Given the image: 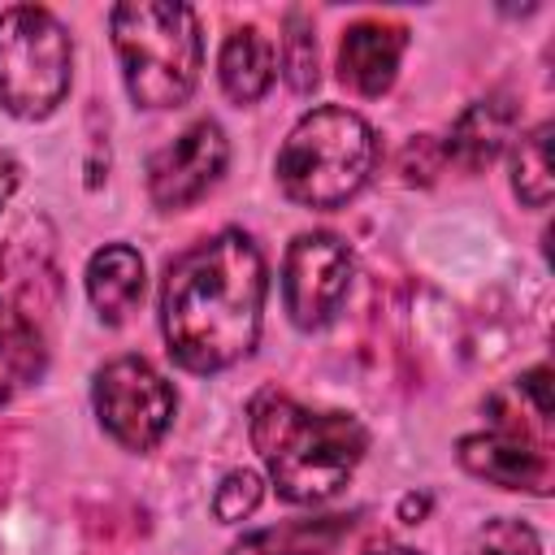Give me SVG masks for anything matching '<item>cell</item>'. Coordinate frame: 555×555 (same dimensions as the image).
Segmentation results:
<instances>
[{
	"label": "cell",
	"instance_id": "obj_1",
	"mask_svg": "<svg viewBox=\"0 0 555 555\" xmlns=\"http://www.w3.org/2000/svg\"><path fill=\"white\" fill-rule=\"evenodd\" d=\"M264 256L243 230H221L182 251L160 282V334L191 373H217L256 347L264 312Z\"/></svg>",
	"mask_w": 555,
	"mask_h": 555
},
{
	"label": "cell",
	"instance_id": "obj_2",
	"mask_svg": "<svg viewBox=\"0 0 555 555\" xmlns=\"http://www.w3.org/2000/svg\"><path fill=\"white\" fill-rule=\"evenodd\" d=\"M247 434L286 503L334 499L369 447V434L351 412H312L282 390H260L251 399Z\"/></svg>",
	"mask_w": 555,
	"mask_h": 555
},
{
	"label": "cell",
	"instance_id": "obj_3",
	"mask_svg": "<svg viewBox=\"0 0 555 555\" xmlns=\"http://www.w3.org/2000/svg\"><path fill=\"white\" fill-rule=\"evenodd\" d=\"M126 91L139 108H178L204 69L199 17L173 0H126L108 13Z\"/></svg>",
	"mask_w": 555,
	"mask_h": 555
},
{
	"label": "cell",
	"instance_id": "obj_4",
	"mask_svg": "<svg viewBox=\"0 0 555 555\" xmlns=\"http://www.w3.org/2000/svg\"><path fill=\"white\" fill-rule=\"evenodd\" d=\"M377 169L373 126L338 104L304 113L278 152V182L304 208H338L364 191Z\"/></svg>",
	"mask_w": 555,
	"mask_h": 555
},
{
	"label": "cell",
	"instance_id": "obj_5",
	"mask_svg": "<svg viewBox=\"0 0 555 555\" xmlns=\"http://www.w3.org/2000/svg\"><path fill=\"white\" fill-rule=\"evenodd\" d=\"M74 48L65 26L35 4H13L0 13V104L22 121L56 113L69 91Z\"/></svg>",
	"mask_w": 555,
	"mask_h": 555
},
{
	"label": "cell",
	"instance_id": "obj_6",
	"mask_svg": "<svg viewBox=\"0 0 555 555\" xmlns=\"http://www.w3.org/2000/svg\"><path fill=\"white\" fill-rule=\"evenodd\" d=\"M91 403H95L100 425H104L126 451H152V447L169 434L173 412H178L173 386H169L143 356L108 360V364L95 373Z\"/></svg>",
	"mask_w": 555,
	"mask_h": 555
},
{
	"label": "cell",
	"instance_id": "obj_7",
	"mask_svg": "<svg viewBox=\"0 0 555 555\" xmlns=\"http://www.w3.org/2000/svg\"><path fill=\"white\" fill-rule=\"evenodd\" d=\"M351 269H356L351 251L338 234H325V230L299 234L286 247V260H282L286 317L299 330H321L343 308V299L351 291Z\"/></svg>",
	"mask_w": 555,
	"mask_h": 555
},
{
	"label": "cell",
	"instance_id": "obj_8",
	"mask_svg": "<svg viewBox=\"0 0 555 555\" xmlns=\"http://www.w3.org/2000/svg\"><path fill=\"white\" fill-rule=\"evenodd\" d=\"M230 165V143L225 130L217 121H191L173 143H165L152 160H147V195L156 208L178 212L195 199H204L217 178Z\"/></svg>",
	"mask_w": 555,
	"mask_h": 555
},
{
	"label": "cell",
	"instance_id": "obj_9",
	"mask_svg": "<svg viewBox=\"0 0 555 555\" xmlns=\"http://www.w3.org/2000/svg\"><path fill=\"white\" fill-rule=\"evenodd\" d=\"M460 464L503 490H551V460L525 429H490V434H464L460 438Z\"/></svg>",
	"mask_w": 555,
	"mask_h": 555
},
{
	"label": "cell",
	"instance_id": "obj_10",
	"mask_svg": "<svg viewBox=\"0 0 555 555\" xmlns=\"http://www.w3.org/2000/svg\"><path fill=\"white\" fill-rule=\"evenodd\" d=\"M403 48H408L403 26L364 17V22L347 26V35L338 43V78L356 95H382V91H390V82L399 74Z\"/></svg>",
	"mask_w": 555,
	"mask_h": 555
},
{
	"label": "cell",
	"instance_id": "obj_11",
	"mask_svg": "<svg viewBox=\"0 0 555 555\" xmlns=\"http://www.w3.org/2000/svg\"><path fill=\"white\" fill-rule=\"evenodd\" d=\"M512 130H516V104L507 95L473 100L455 117V126L442 143V156L451 165H460L464 173H477V169H486L503 156V147L512 143Z\"/></svg>",
	"mask_w": 555,
	"mask_h": 555
},
{
	"label": "cell",
	"instance_id": "obj_12",
	"mask_svg": "<svg viewBox=\"0 0 555 555\" xmlns=\"http://www.w3.org/2000/svg\"><path fill=\"white\" fill-rule=\"evenodd\" d=\"M217 78L230 100L256 104L278 78V52L260 26H234L217 56Z\"/></svg>",
	"mask_w": 555,
	"mask_h": 555
},
{
	"label": "cell",
	"instance_id": "obj_13",
	"mask_svg": "<svg viewBox=\"0 0 555 555\" xmlns=\"http://www.w3.org/2000/svg\"><path fill=\"white\" fill-rule=\"evenodd\" d=\"M139 295H143V256L134 247L108 243L87 260V299L108 325L126 321Z\"/></svg>",
	"mask_w": 555,
	"mask_h": 555
},
{
	"label": "cell",
	"instance_id": "obj_14",
	"mask_svg": "<svg viewBox=\"0 0 555 555\" xmlns=\"http://www.w3.org/2000/svg\"><path fill=\"white\" fill-rule=\"evenodd\" d=\"M351 533V516H317V520H282L256 529L230 546V555H330Z\"/></svg>",
	"mask_w": 555,
	"mask_h": 555
},
{
	"label": "cell",
	"instance_id": "obj_15",
	"mask_svg": "<svg viewBox=\"0 0 555 555\" xmlns=\"http://www.w3.org/2000/svg\"><path fill=\"white\" fill-rule=\"evenodd\" d=\"M39 369H43V347L35 325L0 299V403L22 395L39 377Z\"/></svg>",
	"mask_w": 555,
	"mask_h": 555
},
{
	"label": "cell",
	"instance_id": "obj_16",
	"mask_svg": "<svg viewBox=\"0 0 555 555\" xmlns=\"http://www.w3.org/2000/svg\"><path fill=\"white\" fill-rule=\"evenodd\" d=\"M551 186H555V169H551V121H542V126H533L529 134L516 139V152H512V191L520 195V204L546 208L551 204Z\"/></svg>",
	"mask_w": 555,
	"mask_h": 555
},
{
	"label": "cell",
	"instance_id": "obj_17",
	"mask_svg": "<svg viewBox=\"0 0 555 555\" xmlns=\"http://www.w3.org/2000/svg\"><path fill=\"white\" fill-rule=\"evenodd\" d=\"M278 65H282V78L291 82V91H312L317 87V35H312V22L308 13L291 9L286 22H282V48H278Z\"/></svg>",
	"mask_w": 555,
	"mask_h": 555
},
{
	"label": "cell",
	"instance_id": "obj_18",
	"mask_svg": "<svg viewBox=\"0 0 555 555\" xmlns=\"http://www.w3.org/2000/svg\"><path fill=\"white\" fill-rule=\"evenodd\" d=\"M468 555H542V538L516 520V516H499V520H486L473 542H468Z\"/></svg>",
	"mask_w": 555,
	"mask_h": 555
},
{
	"label": "cell",
	"instance_id": "obj_19",
	"mask_svg": "<svg viewBox=\"0 0 555 555\" xmlns=\"http://www.w3.org/2000/svg\"><path fill=\"white\" fill-rule=\"evenodd\" d=\"M260 499H264L260 477H256L251 468H234V473L221 477V486H217V494H212V516H217L221 525H238V520H247V516L260 507Z\"/></svg>",
	"mask_w": 555,
	"mask_h": 555
},
{
	"label": "cell",
	"instance_id": "obj_20",
	"mask_svg": "<svg viewBox=\"0 0 555 555\" xmlns=\"http://www.w3.org/2000/svg\"><path fill=\"white\" fill-rule=\"evenodd\" d=\"M520 390L529 395V403H533V412L542 416V421H551V369L546 364H538V369H529L525 377H520Z\"/></svg>",
	"mask_w": 555,
	"mask_h": 555
},
{
	"label": "cell",
	"instance_id": "obj_21",
	"mask_svg": "<svg viewBox=\"0 0 555 555\" xmlns=\"http://www.w3.org/2000/svg\"><path fill=\"white\" fill-rule=\"evenodd\" d=\"M17 182H22V165H17V156H13V152H4V147H0V208L13 199Z\"/></svg>",
	"mask_w": 555,
	"mask_h": 555
},
{
	"label": "cell",
	"instance_id": "obj_22",
	"mask_svg": "<svg viewBox=\"0 0 555 555\" xmlns=\"http://www.w3.org/2000/svg\"><path fill=\"white\" fill-rule=\"evenodd\" d=\"M425 512H429V499H425V494H408V499L399 503V516H403L408 525H416Z\"/></svg>",
	"mask_w": 555,
	"mask_h": 555
},
{
	"label": "cell",
	"instance_id": "obj_23",
	"mask_svg": "<svg viewBox=\"0 0 555 555\" xmlns=\"http://www.w3.org/2000/svg\"><path fill=\"white\" fill-rule=\"evenodd\" d=\"M364 555H421V551H412V546H399V542H373Z\"/></svg>",
	"mask_w": 555,
	"mask_h": 555
}]
</instances>
